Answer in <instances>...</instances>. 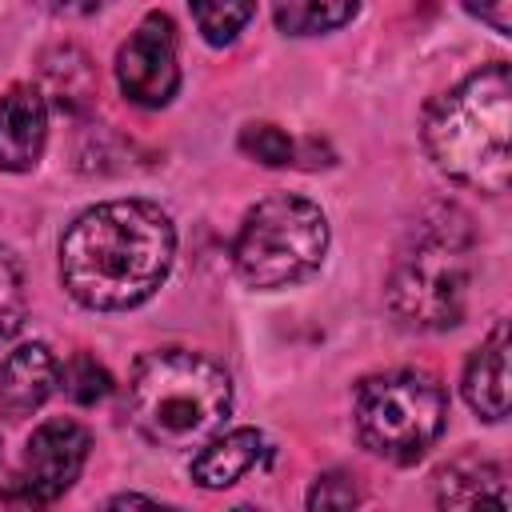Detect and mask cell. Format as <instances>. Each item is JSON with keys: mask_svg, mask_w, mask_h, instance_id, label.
Returning a JSON list of instances; mask_svg holds the SVG:
<instances>
[{"mask_svg": "<svg viewBox=\"0 0 512 512\" xmlns=\"http://www.w3.org/2000/svg\"><path fill=\"white\" fill-rule=\"evenodd\" d=\"M88 448H92V436H88L84 424L64 420V416L44 420L28 436L24 460H20L16 476L4 484L0 496L8 504H32V508L60 500L76 484V476L88 460Z\"/></svg>", "mask_w": 512, "mask_h": 512, "instance_id": "7", "label": "cell"}, {"mask_svg": "<svg viewBox=\"0 0 512 512\" xmlns=\"http://www.w3.org/2000/svg\"><path fill=\"white\" fill-rule=\"evenodd\" d=\"M508 128H512V72L504 60H492L428 104L424 148L448 180L500 196L508 192L512 180Z\"/></svg>", "mask_w": 512, "mask_h": 512, "instance_id": "2", "label": "cell"}, {"mask_svg": "<svg viewBox=\"0 0 512 512\" xmlns=\"http://www.w3.org/2000/svg\"><path fill=\"white\" fill-rule=\"evenodd\" d=\"M128 504H156L152 496H136V492H124V496H112L108 508H128Z\"/></svg>", "mask_w": 512, "mask_h": 512, "instance_id": "23", "label": "cell"}, {"mask_svg": "<svg viewBox=\"0 0 512 512\" xmlns=\"http://www.w3.org/2000/svg\"><path fill=\"white\" fill-rule=\"evenodd\" d=\"M356 500H360V492H356L352 476H344V472L316 476V484L308 492V508H352Z\"/></svg>", "mask_w": 512, "mask_h": 512, "instance_id": "20", "label": "cell"}, {"mask_svg": "<svg viewBox=\"0 0 512 512\" xmlns=\"http://www.w3.org/2000/svg\"><path fill=\"white\" fill-rule=\"evenodd\" d=\"M108 372L88 356V352H76L64 368H60V388L76 400V404H96L108 396Z\"/></svg>", "mask_w": 512, "mask_h": 512, "instance_id": "19", "label": "cell"}, {"mask_svg": "<svg viewBox=\"0 0 512 512\" xmlns=\"http://www.w3.org/2000/svg\"><path fill=\"white\" fill-rule=\"evenodd\" d=\"M328 252L324 212L292 192L256 200L232 240V264L248 288L276 292L308 280Z\"/></svg>", "mask_w": 512, "mask_h": 512, "instance_id": "5", "label": "cell"}, {"mask_svg": "<svg viewBox=\"0 0 512 512\" xmlns=\"http://www.w3.org/2000/svg\"><path fill=\"white\" fill-rule=\"evenodd\" d=\"M60 384V360L48 344H20L0 360V408L8 416H32Z\"/></svg>", "mask_w": 512, "mask_h": 512, "instance_id": "10", "label": "cell"}, {"mask_svg": "<svg viewBox=\"0 0 512 512\" xmlns=\"http://www.w3.org/2000/svg\"><path fill=\"white\" fill-rule=\"evenodd\" d=\"M232 408V376L220 360L192 348H156L132 364L128 416L148 444H204Z\"/></svg>", "mask_w": 512, "mask_h": 512, "instance_id": "3", "label": "cell"}, {"mask_svg": "<svg viewBox=\"0 0 512 512\" xmlns=\"http://www.w3.org/2000/svg\"><path fill=\"white\" fill-rule=\"evenodd\" d=\"M268 460V440L256 428H232L224 436H212L196 456H192V480L200 488H228L252 468Z\"/></svg>", "mask_w": 512, "mask_h": 512, "instance_id": "12", "label": "cell"}, {"mask_svg": "<svg viewBox=\"0 0 512 512\" xmlns=\"http://www.w3.org/2000/svg\"><path fill=\"white\" fill-rule=\"evenodd\" d=\"M476 236L460 208H432L408 232L388 276V308L404 328L444 332L460 324L472 284Z\"/></svg>", "mask_w": 512, "mask_h": 512, "instance_id": "4", "label": "cell"}, {"mask_svg": "<svg viewBox=\"0 0 512 512\" xmlns=\"http://www.w3.org/2000/svg\"><path fill=\"white\" fill-rule=\"evenodd\" d=\"M188 8H192L200 36L220 48V44H232L236 32L252 20L256 0H188Z\"/></svg>", "mask_w": 512, "mask_h": 512, "instance_id": "16", "label": "cell"}, {"mask_svg": "<svg viewBox=\"0 0 512 512\" xmlns=\"http://www.w3.org/2000/svg\"><path fill=\"white\" fill-rule=\"evenodd\" d=\"M460 388H464V400L476 416H484L492 424L508 416V324L504 320L468 356Z\"/></svg>", "mask_w": 512, "mask_h": 512, "instance_id": "11", "label": "cell"}, {"mask_svg": "<svg viewBox=\"0 0 512 512\" xmlns=\"http://www.w3.org/2000/svg\"><path fill=\"white\" fill-rule=\"evenodd\" d=\"M44 100H52L60 112H80L92 104L96 96V76H92V64L80 48L64 44V48H52L44 56Z\"/></svg>", "mask_w": 512, "mask_h": 512, "instance_id": "14", "label": "cell"}, {"mask_svg": "<svg viewBox=\"0 0 512 512\" xmlns=\"http://www.w3.org/2000/svg\"><path fill=\"white\" fill-rule=\"evenodd\" d=\"M176 228L152 200H104L60 236V284L92 312L144 304L172 268Z\"/></svg>", "mask_w": 512, "mask_h": 512, "instance_id": "1", "label": "cell"}, {"mask_svg": "<svg viewBox=\"0 0 512 512\" xmlns=\"http://www.w3.org/2000/svg\"><path fill=\"white\" fill-rule=\"evenodd\" d=\"M448 396L436 376L396 368L360 380L352 400V424L360 444L388 464H416L444 432Z\"/></svg>", "mask_w": 512, "mask_h": 512, "instance_id": "6", "label": "cell"}, {"mask_svg": "<svg viewBox=\"0 0 512 512\" xmlns=\"http://www.w3.org/2000/svg\"><path fill=\"white\" fill-rule=\"evenodd\" d=\"M508 476L496 460L484 456H456L436 472V504L440 508H476L496 504L508 508Z\"/></svg>", "mask_w": 512, "mask_h": 512, "instance_id": "13", "label": "cell"}, {"mask_svg": "<svg viewBox=\"0 0 512 512\" xmlns=\"http://www.w3.org/2000/svg\"><path fill=\"white\" fill-rule=\"evenodd\" d=\"M28 316V288L20 260L0 244V340H12Z\"/></svg>", "mask_w": 512, "mask_h": 512, "instance_id": "17", "label": "cell"}, {"mask_svg": "<svg viewBox=\"0 0 512 512\" xmlns=\"http://www.w3.org/2000/svg\"><path fill=\"white\" fill-rule=\"evenodd\" d=\"M48 144V100L36 84H16L0 100V168L28 172Z\"/></svg>", "mask_w": 512, "mask_h": 512, "instance_id": "9", "label": "cell"}, {"mask_svg": "<svg viewBox=\"0 0 512 512\" xmlns=\"http://www.w3.org/2000/svg\"><path fill=\"white\" fill-rule=\"evenodd\" d=\"M476 20H484L492 32H500V36H508V28H512V20H508V8H512V0H460Z\"/></svg>", "mask_w": 512, "mask_h": 512, "instance_id": "21", "label": "cell"}, {"mask_svg": "<svg viewBox=\"0 0 512 512\" xmlns=\"http://www.w3.org/2000/svg\"><path fill=\"white\" fill-rule=\"evenodd\" d=\"M116 84L140 108H164L180 88L176 24L164 12H148L116 52Z\"/></svg>", "mask_w": 512, "mask_h": 512, "instance_id": "8", "label": "cell"}, {"mask_svg": "<svg viewBox=\"0 0 512 512\" xmlns=\"http://www.w3.org/2000/svg\"><path fill=\"white\" fill-rule=\"evenodd\" d=\"M360 0H272L276 28L288 36H320L352 20Z\"/></svg>", "mask_w": 512, "mask_h": 512, "instance_id": "15", "label": "cell"}, {"mask_svg": "<svg viewBox=\"0 0 512 512\" xmlns=\"http://www.w3.org/2000/svg\"><path fill=\"white\" fill-rule=\"evenodd\" d=\"M240 152L244 156H252V160H260V164H268V168H284V164H292V140H288V132L284 128H276V124H244L240 128Z\"/></svg>", "mask_w": 512, "mask_h": 512, "instance_id": "18", "label": "cell"}, {"mask_svg": "<svg viewBox=\"0 0 512 512\" xmlns=\"http://www.w3.org/2000/svg\"><path fill=\"white\" fill-rule=\"evenodd\" d=\"M44 12H56V16H88L96 8H104L108 0H36Z\"/></svg>", "mask_w": 512, "mask_h": 512, "instance_id": "22", "label": "cell"}]
</instances>
